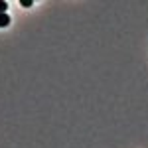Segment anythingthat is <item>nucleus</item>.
<instances>
[{"mask_svg": "<svg viewBox=\"0 0 148 148\" xmlns=\"http://www.w3.org/2000/svg\"><path fill=\"white\" fill-rule=\"evenodd\" d=\"M10 24V16L6 12H0V28H6Z\"/></svg>", "mask_w": 148, "mask_h": 148, "instance_id": "obj_1", "label": "nucleus"}, {"mask_svg": "<svg viewBox=\"0 0 148 148\" xmlns=\"http://www.w3.org/2000/svg\"><path fill=\"white\" fill-rule=\"evenodd\" d=\"M6 8H8V2L0 0V12H6Z\"/></svg>", "mask_w": 148, "mask_h": 148, "instance_id": "obj_2", "label": "nucleus"}, {"mask_svg": "<svg viewBox=\"0 0 148 148\" xmlns=\"http://www.w3.org/2000/svg\"><path fill=\"white\" fill-rule=\"evenodd\" d=\"M20 4H22V6H32L34 0H20Z\"/></svg>", "mask_w": 148, "mask_h": 148, "instance_id": "obj_3", "label": "nucleus"}]
</instances>
